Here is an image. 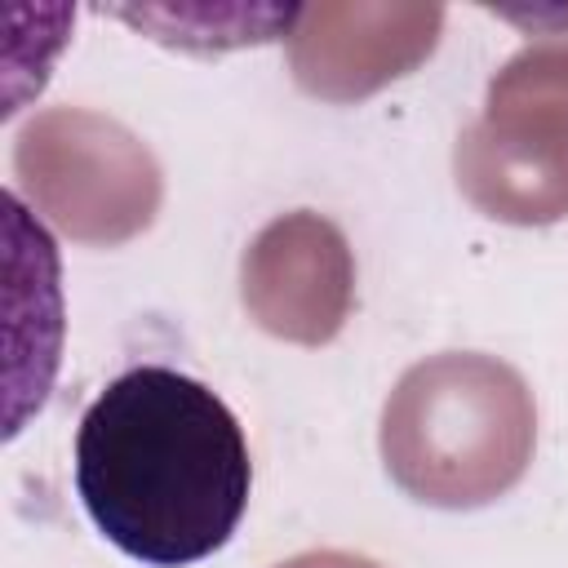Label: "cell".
I'll return each mask as SVG.
<instances>
[{"label":"cell","instance_id":"1","mask_svg":"<svg viewBox=\"0 0 568 568\" xmlns=\"http://www.w3.org/2000/svg\"><path fill=\"white\" fill-rule=\"evenodd\" d=\"M253 462L226 399L204 382L138 364L106 382L75 430V493L93 528L138 564L186 568L231 541Z\"/></svg>","mask_w":568,"mask_h":568},{"label":"cell","instance_id":"7","mask_svg":"<svg viewBox=\"0 0 568 568\" xmlns=\"http://www.w3.org/2000/svg\"><path fill=\"white\" fill-rule=\"evenodd\" d=\"M479 120L519 133H568V36L524 44L488 80Z\"/></svg>","mask_w":568,"mask_h":568},{"label":"cell","instance_id":"2","mask_svg":"<svg viewBox=\"0 0 568 568\" xmlns=\"http://www.w3.org/2000/svg\"><path fill=\"white\" fill-rule=\"evenodd\" d=\"M377 448L413 501L479 510L524 479L537 448V404L506 359L439 351L390 386Z\"/></svg>","mask_w":568,"mask_h":568},{"label":"cell","instance_id":"6","mask_svg":"<svg viewBox=\"0 0 568 568\" xmlns=\"http://www.w3.org/2000/svg\"><path fill=\"white\" fill-rule=\"evenodd\" d=\"M457 191L493 222L550 226L568 217V133H519L475 120L453 146Z\"/></svg>","mask_w":568,"mask_h":568},{"label":"cell","instance_id":"9","mask_svg":"<svg viewBox=\"0 0 568 568\" xmlns=\"http://www.w3.org/2000/svg\"><path fill=\"white\" fill-rule=\"evenodd\" d=\"M275 568H382V564L368 555H355V550H302Z\"/></svg>","mask_w":568,"mask_h":568},{"label":"cell","instance_id":"3","mask_svg":"<svg viewBox=\"0 0 568 568\" xmlns=\"http://www.w3.org/2000/svg\"><path fill=\"white\" fill-rule=\"evenodd\" d=\"M13 195L75 244L142 235L164 200L151 146L93 106H44L13 138Z\"/></svg>","mask_w":568,"mask_h":568},{"label":"cell","instance_id":"4","mask_svg":"<svg viewBox=\"0 0 568 568\" xmlns=\"http://www.w3.org/2000/svg\"><path fill=\"white\" fill-rule=\"evenodd\" d=\"M240 302L280 342H333L355 306V253L342 226L315 209L271 217L240 257Z\"/></svg>","mask_w":568,"mask_h":568},{"label":"cell","instance_id":"8","mask_svg":"<svg viewBox=\"0 0 568 568\" xmlns=\"http://www.w3.org/2000/svg\"><path fill=\"white\" fill-rule=\"evenodd\" d=\"M124 22L151 31V40L173 44V49H191V53H222V49H240V44H266V40H288L297 4L275 9V4H248V9H231V4H195V9H115Z\"/></svg>","mask_w":568,"mask_h":568},{"label":"cell","instance_id":"5","mask_svg":"<svg viewBox=\"0 0 568 568\" xmlns=\"http://www.w3.org/2000/svg\"><path fill=\"white\" fill-rule=\"evenodd\" d=\"M444 31L439 4L408 0H315L297 4L288 71L320 102H359L417 71Z\"/></svg>","mask_w":568,"mask_h":568}]
</instances>
